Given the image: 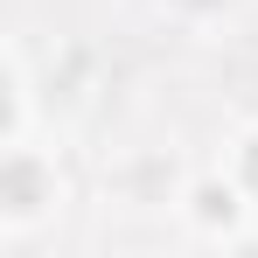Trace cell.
<instances>
[{"label":"cell","instance_id":"6da1fadb","mask_svg":"<svg viewBox=\"0 0 258 258\" xmlns=\"http://www.w3.org/2000/svg\"><path fill=\"white\" fill-rule=\"evenodd\" d=\"M56 196H63L56 161H49L35 140L0 147V237H28L35 223H49L56 216Z\"/></svg>","mask_w":258,"mask_h":258},{"label":"cell","instance_id":"7a4b0ae2","mask_svg":"<svg viewBox=\"0 0 258 258\" xmlns=\"http://www.w3.org/2000/svg\"><path fill=\"white\" fill-rule=\"evenodd\" d=\"M230 181L244 188V203L258 210V126L244 133V140H237V154H230Z\"/></svg>","mask_w":258,"mask_h":258}]
</instances>
